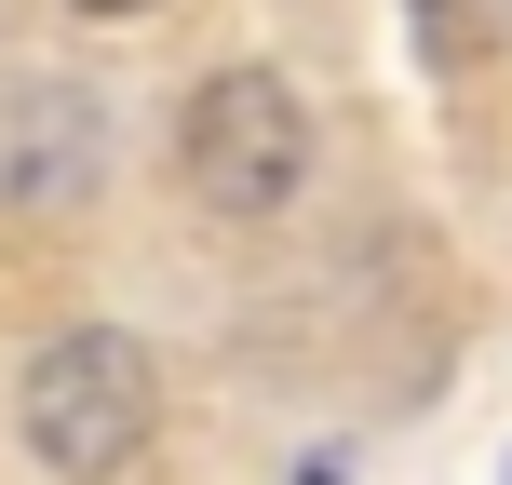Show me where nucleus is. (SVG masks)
<instances>
[{
  "label": "nucleus",
  "instance_id": "obj_1",
  "mask_svg": "<svg viewBox=\"0 0 512 485\" xmlns=\"http://www.w3.org/2000/svg\"><path fill=\"white\" fill-rule=\"evenodd\" d=\"M14 432H27V459H41L54 485H122L135 459H149V432H162L149 337H122V324L41 337V364H27V391H14Z\"/></svg>",
  "mask_w": 512,
  "mask_h": 485
},
{
  "label": "nucleus",
  "instance_id": "obj_2",
  "mask_svg": "<svg viewBox=\"0 0 512 485\" xmlns=\"http://www.w3.org/2000/svg\"><path fill=\"white\" fill-rule=\"evenodd\" d=\"M176 176L203 216H283L310 189V108L283 68H203L176 108Z\"/></svg>",
  "mask_w": 512,
  "mask_h": 485
},
{
  "label": "nucleus",
  "instance_id": "obj_3",
  "mask_svg": "<svg viewBox=\"0 0 512 485\" xmlns=\"http://www.w3.org/2000/svg\"><path fill=\"white\" fill-rule=\"evenodd\" d=\"M108 162V108L68 95V81H27L14 108H0V203L14 216H68L81 189H95Z\"/></svg>",
  "mask_w": 512,
  "mask_h": 485
},
{
  "label": "nucleus",
  "instance_id": "obj_4",
  "mask_svg": "<svg viewBox=\"0 0 512 485\" xmlns=\"http://www.w3.org/2000/svg\"><path fill=\"white\" fill-rule=\"evenodd\" d=\"M405 27H418V68H432V81H472V68H486L499 0H405Z\"/></svg>",
  "mask_w": 512,
  "mask_h": 485
},
{
  "label": "nucleus",
  "instance_id": "obj_5",
  "mask_svg": "<svg viewBox=\"0 0 512 485\" xmlns=\"http://www.w3.org/2000/svg\"><path fill=\"white\" fill-rule=\"evenodd\" d=\"M68 14H95V27H135V14H162V0H68Z\"/></svg>",
  "mask_w": 512,
  "mask_h": 485
},
{
  "label": "nucleus",
  "instance_id": "obj_6",
  "mask_svg": "<svg viewBox=\"0 0 512 485\" xmlns=\"http://www.w3.org/2000/svg\"><path fill=\"white\" fill-rule=\"evenodd\" d=\"M499 485H512V459H499Z\"/></svg>",
  "mask_w": 512,
  "mask_h": 485
}]
</instances>
